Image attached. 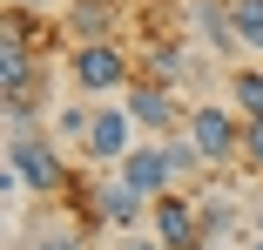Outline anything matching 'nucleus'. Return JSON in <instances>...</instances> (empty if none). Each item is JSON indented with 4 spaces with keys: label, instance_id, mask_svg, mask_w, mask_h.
I'll return each mask as SVG.
<instances>
[{
    "label": "nucleus",
    "instance_id": "18",
    "mask_svg": "<svg viewBox=\"0 0 263 250\" xmlns=\"http://www.w3.org/2000/svg\"><path fill=\"white\" fill-rule=\"evenodd\" d=\"M115 250H169L155 230H128V237H115Z\"/></svg>",
    "mask_w": 263,
    "mask_h": 250
},
{
    "label": "nucleus",
    "instance_id": "7",
    "mask_svg": "<svg viewBox=\"0 0 263 250\" xmlns=\"http://www.w3.org/2000/svg\"><path fill=\"white\" fill-rule=\"evenodd\" d=\"M148 230L162 237L169 250H202L209 230H202V210H196V196H162V203L148 210Z\"/></svg>",
    "mask_w": 263,
    "mask_h": 250
},
{
    "label": "nucleus",
    "instance_id": "10",
    "mask_svg": "<svg viewBox=\"0 0 263 250\" xmlns=\"http://www.w3.org/2000/svg\"><path fill=\"white\" fill-rule=\"evenodd\" d=\"M189 27H196V41H202V47H216V55H243L230 0H189Z\"/></svg>",
    "mask_w": 263,
    "mask_h": 250
},
{
    "label": "nucleus",
    "instance_id": "4",
    "mask_svg": "<svg viewBox=\"0 0 263 250\" xmlns=\"http://www.w3.org/2000/svg\"><path fill=\"white\" fill-rule=\"evenodd\" d=\"M122 109L135 115L142 142H169V135H182V122H189V109L176 102V88H162V81H142V75H135V88L122 95Z\"/></svg>",
    "mask_w": 263,
    "mask_h": 250
},
{
    "label": "nucleus",
    "instance_id": "9",
    "mask_svg": "<svg viewBox=\"0 0 263 250\" xmlns=\"http://www.w3.org/2000/svg\"><path fill=\"white\" fill-rule=\"evenodd\" d=\"M115 27H122V7H115V0H74V7L61 14V34H68L74 47H101V41H115Z\"/></svg>",
    "mask_w": 263,
    "mask_h": 250
},
{
    "label": "nucleus",
    "instance_id": "2",
    "mask_svg": "<svg viewBox=\"0 0 263 250\" xmlns=\"http://www.w3.org/2000/svg\"><path fill=\"white\" fill-rule=\"evenodd\" d=\"M74 88L88 95V102H108V95H115V102H122V95L135 88V55H128V47L122 41H101V47H74Z\"/></svg>",
    "mask_w": 263,
    "mask_h": 250
},
{
    "label": "nucleus",
    "instance_id": "15",
    "mask_svg": "<svg viewBox=\"0 0 263 250\" xmlns=\"http://www.w3.org/2000/svg\"><path fill=\"white\" fill-rule=\"evenodd\" d=\"M88 122H95V109H61V115H54V135H68V142H88Z\"/></svg>",
    "mask_w": 263,
    "mask_h": 250
},
{
    "label": "nucleus",
    "instance_id": "11",
    "mask_svg": "<svg viewBox=\"0 0 263 250\" xmlns=\"http://www.w3.org/2000/svg\"><path fill=\"white\" fill-rule=\"evenodd\" d=\"M189 68H196V61L182 55L176 41H148V47H142V61H135V75H142V81H162V88H176Z\"/></svg>",
    "mask_w": 263,
    "mask_h": 250
},
{
    "label": "nucleus",
    "instance_id": "1",
    "mask_svg": "<svg viewBox=\"0 0 263 250\" xmlns=\"http://www.w3.org/2000/svg\"><path fill=\"white\" fill-rule=\"evenodd\" d=\"M7 176L34 196H61L68 189V163H61V149L54 135H41V129H14L7 135Z\"/></svg>",
    "mask_w": 263,
    "mask_h": 250
},
{
    "label": "nucleus",
    "instance_id": "8",
    "mask_svg": "<svg viewBox=\"0 0 263 250\" xmlns=\"http://www.w3.org/2000/svg\"><path fill=\"white\" fill-rule=\"evenodd\" d=\"M135 196H148V203H162V196H176V169H169V156H162V142H142L135 156L115 169Z\"/></svg>",
    "mask_w": 263,
    "mask_h": 250
},
{
    "label": "nucleus",
    "instance_id": "3",
    "mask_svg": "<svg viewBox=\"0 0 263 250\" xmlns=\"http://www.w3.org/2000/svg\"><path fill=\"white\" fill-rule=\"evenodd\" d=\"M182 135L202 149V163H209V169L243 163V115H236L230 102H196L189 122H182Z\"/></svg>",
    "mask_w": 263,
    "mask_h": 250
},
{
    "label": "nucleus",
    "instance_id": "6",
    "mask_svg": "<svg viewBox=\"0 0 263 250\" xmlns=\"http://www.w3.org/2000/svg\"><path fill=\"white\" fill-rule=\"evenodd\" d=\"M148 210H155V203H148V196H135L122 176H95V183H88V217H95L101 230H115V237L142 230Z\"/></svg>",
    "mask_w": 263,
    "mask_h": 250
},
{
    "label": "nucleus",
    "instance_id": "19",
    "mask_svg": "<svg viewBox=\"0 0 263 250\" xmlns=\"http://www.w3.org/2000/svg\"><path fill=\"white\" fill-rule=\"evenodd\" d=\"M14 14H47V7H61V0H7Z\"/></svg>",
    "mask_w": 263,
    "mask_h": 250
},
{
    "label": "nucleus",
    "instance_id": "5",
    "mask_svg": "<svg viewBox=\"0 0 263 250\" xmlns=\"http://www.w3.org/2000/svg\"><path fill=\"white\" fill-rule=\"evenodd\" d=\"M81 149H88L95 169H122L135 149H142V129H135V115H128L122 102H101L95 122H88V142H81Z\"/></svg>",
    "mask_w": 263,
    "mask_h": 250
},
{
    "label": "nucleus",
    "instance_id": "16",
    "mask_svg": "<svg viewBox=\"0 0 263 250\" xmlns=\"http://www.w3.org/2000/svg\"><path fill=\"white\" fill-rule=\"evenodd\" d=\"M243 169L263 176V122H243Z\"/></svg>",
    "mask_w": 263,
    "mask_h": 250
},
{
    "label": "nucleus",
    "instance_id": "12",
    "mask_svg": "<svg viewBox=\"0 0 263 250\" xmlns=\"http://www.w3.org/2000/svg\"><path fill=\"white\" fill-rule=\"evenodd\" d=\"M230 109L243 122H263V68H230Z\"/></svg>",
    "mask_w": 263,
    "mask_h": 250
},
{
    "label": "nucleus",
    "instance_id": "17",
    "mask_svg": "<svg viewBox=\"0 0 263 250\" xmlns=\"http://www.w3.org/2000/svg\"><path fill=\"white\" fill-rule=\"evenodd\" d=\"M27 250H81V237H74V230H41Z\"/></svg>",
    "mask_w": 263,
    "mask_h": 250
},
{
    "label": "nucleus",
    "instance_id": "20",
    "mask_svg": "<svg viewBox=\"0 0 263 250\" xmlns=\"http://www.w3.org/2000/svg\"><path fill=\"white\" fill-rule=\"evenodd\" d=\"M243 250H263V237H250V243H243Z\"/></svg>",
    "mask_w": 263,
    "mask_h": 250
},
{
    "label": "nucleus",
    "instance_id": "14",
    "mask_svg": "<svg viewBox=\"0 0 263 250\" xmlns=\"http://www.w3.org/2000/svg\"><path fill=\"white\" fill-rule=\"evenodd\" d=\"M162 156H169L176 183H182V176H202V169H209V163H202V149H196L189 135H169V142H162Z\"/></svg>",
    "mask_w": 263,
    "mask_h": 250
},
{
    "label": "nucleus",
    "instance_id": "13",
    "mask_svg": "<svg viewBox=\"0 0 263 250\" xmlns=\"http://www.w3.org/2000/svg\"><path fill=\"white\" fill-rule=\"evenodd\" d=\"M230 14H236V41H243V55L263 61V0H230Z\"/></svg>",
    "mask_w": 263,
    "mask_h": 250
},
{
    "label": "nucleus",
    "instance_id": "21",
    "mask_svg": "<svg viewBox=\"0 0 263 250\" xmlns=\"http://www.w3.org/2000/svg\"><path fill=\"white\" fill-rule=\"evenodd\" d=\"M256 68H263V61H256Z\"/></svg>",
    "mask_w": 263,
    "mask_h": 250
}]
</instances>
